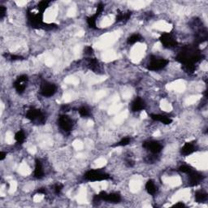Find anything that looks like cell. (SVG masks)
<instances>
[{
  "instance_id": "obj_1",
  "label": "cell",
  "mask_w": 208,
  "mask_h": 208,
  "mask_svg": "<svg viewBox=\"0 0 208 208\" xmlns=\"http://www.w3.org/2000/svg\"><path fill=\"white\" fill-rule=\"evenodd\" d=\"M202 59V55L199 51L192 47H185L176 56V60L184 65L185 69L188 73H193L195 70V64Z\"/></svg>"
},
{
  "instance_id": "obj_2",
  "label": "cell",
  "mask_w": 208,
  "mask_h": 208,
  "mask_svg": "<svg viewBox=\"0 0 208 208\" xmlns=\"http://www.w3.org/2000/svg\"><path fill=\"white\" fill-rule=\"evenodd\" d=\"M84 177L85 180H89V181H101V180H109L111 176L100 170L91 169L85 172Z\"/></svg>"
},
{
  "instance_id": "obj_3",
  "label": "cell",
  "mask_w": 208,
  "mask_h": 208,
  "mask_svg": "<svg viewBox=\"0 0 208 208\" xmlns=\"http://www.w3.org/2000/svg\"><path fill=\"white\" fill-rule=\"evenodd\" d=\"M168 60L164 58H158L156 56H151L150 63L147 64V69L150 71H159L168 65Z\"/></svg>"
},
{
  "instance_id": "obj_4",
  "label": "cell",
  "mask_w": 208,
  "mask_h": 208,
  "mask_svg": "<svg viewBox=\"0 0 208 208\" xmlns=\"http://www.w3.org/2000/svg\"><path fill=\"white\" fill-rule=\"evenodd\" d=\"M56 90V85L55 84H52V83L44 81L41 85L40 93L44 97H51V96L55 94Z\"/></svg>"
},
{
  "instance_id": "obj_5",
  "label": "cell",
  "mask_w": 208,
  "mask_h": 208,
  "mask_svg": "<svg viewBox=\"0 0 208 208\" xmlns=\"http://www.w3.org/2000/svg\"><path fill=\"white\" fill-rule=\"evenodd\" d=\"M58 123H59V125L61 128V129H63L66 133H69L73 129V122L72 119L68 115H60L59 117V119H58Z\"/></svg>"
},
{
  "instance_id": "obj_6",
  "label": "cell",
  "mask_w": 208,
  "mask_h": 208,
  "mask_svg": "<svg viewBox=\"0 0 208 208\" xmlns=\"http://www.w3.org/2000/svg\"><path fill=\"white\" fill-rule=\"evenodd\" d=\"M160 40L166 48H173L177 45V42L169 33H164L160 38Z\"/></svg>"
},
{
  "instance_id": "obj_7",
  "label": "cell",
  "mask_w": 208,
  "mask_h": 208,
  "mask_svg": "<svg viewBox=\"0 0 208 208\" xmlns=\"http://www.w3.org/2000/svg\"><path fill=\"white\" fill-rule=\"evenodd\" d=\"M99 195L101 198L102 201H107L111 203H118L121 201V195L118 193H111L107 194L106 191H101Z\"/></svg>"
},
{
  "instance_id": "obj_8",
  "label": "cell",
  "mask_w": 208,
  "mask_h": 208,
  "mask_svg": "<svg viewBox=\"0 0 208 208\" xmlns=\"http://www.w3.org/2000/svg\"><path fill=\"white\" fill-rule=\"evenodd\" d=\"M28 76L26 75H20L17 78H16V81L14 82V88L16 90V92L20 94H22L24 92V89H25V84L28 81Z\"/></svg>"
},
{
  "instance_id": "obj_9",
  "label": "cell",
  "mask_w": 208,
  "mask_h": 208,
  "mask_svg": "<svg viewBox=\"0 0 208 208\" xmlns=\"http://www.w3.org/2000/svg\"><path fill=\"white\" fill-rule=\"evenodd\" d=\"M142 146H143L145 149L148 150L150 152H151L152 154H155V155L160 153L162 150H163V146H162L161 144H160L159 141H145V142L142 144Z\"/></svg>"
},
{
  "instance_id": "obj_10",
  "label": "cell",
  "mask_w": 208,
  "mask_h": 208,
  "mask_svg": "<svg viewBox=\"0 0 208 208\" xmlns=\"http://www.w3.org/2000/svg\"><path fill=\"white\" fill-rule=\"evenodd\" d=\"M26 118L31 121H35V120H38L39 122L44 121V116H43V112L40 110L35 109V108H31L27 111Z\"/></svg>"
},
{
  "instance_id": "obj_11",
  "label": "cell",
  "mask_w": 208,
  "mask_h": 208,
  "mask_svg": "<svg viewBox=\"0 0 208 208\" xmlns=\"http://www.w3.org/2000/svg\"><path fill=\"white\" fill-rule=\"evenodd\" d=\"M189 175V185L190 186H197L201 183L203 179V176L200 172L193 170Z\"/></svg>"
},
{
  "instance_id": "obj_12",
  "label": "cell",
  "mask_w": 208,
  "mask_h": 208,
  "mask_svg": "<svg viewBox=\"0 0 208 208\" xmlns=\"http://www.w3.org/2000/svg\"><path fill=\"white\" fill-rule=\"evenodd\" d=\"M145 102H144L143 99L140 97L136 98L131 104V110L132 111H134V112L142 111L143 109H145Z\"/></svg>"
},
{
  "instance_id": "obj_13",
  "label": "cell",
  "mask_w": 208,
  "mask_h": 208,
  "mask_svg": "<svg viewBox=\"0 0 208 208\" xmlns=\"http://www.w3.org/2000/svg\"><path fill=\"white\" fill-rule=\"evenodd\" d=\"M196 150V146L194 142H186L180 149V153L183 155H190Z\"/></svg>"
},
{
  "instance_id": "obj_14",
  "label": "cell",
  "mask_w": 208,
  "mask_h": 208,
  "mask_svg": "<svg viewBox=\"0 0 208 208\" xmlns=\"http://www.w3.org/2000/svg\"><path fill=\"white\" fill-rule=\"evenodd\" d=\"M150 118L154 121L161 122L164 124H170L172 122V119L170 117L164 115H160V114H151Z\"/></svg>"
},
{
  "instance_id": "obj_15",
  "label": "cell",
  "mask_w": 208,
  "mask_h": 208,
  "mask_svg": "<svg viewBox=\"0 0 208 208\" xmlns=\"http://www.w3.org/2000/svg\"><path fill=\"white\" fill-rule=\"evenodd\" d=\"M34 176L37 179H42L44 176V171H43V165L39 160H35V169Z\"/></svg>"
},
{
  "instance_id": "obj_16",
  "label": "cell",
  "mask_w": 208,
  "mask_h": 208,
  "mask_svg": "<svg viewBox=\"0 0 208 208\" xmlns=\"http://www.w3.org/2000/svg\"><path fill=\"white\" fill-rule=\"evenodd\" d=\"M145 190L147 191V193L150 195H154L155 194V193L157 192V187H156L155 182L152 180H149L146 184H145Z\"/></svg>"
},
{
  "instance_id": "obj_17",
  "label": "cell",
  "mask_w": 208,
  "mask_h": 208,
  "mask_svg": "<svg viewBox=\"0 0 208 208\" xmlns=\"http://www.w3.org/2000/svg\"><path fill=\"white\" fill-rule=\"evenodd\" d=\"M131 14V12H129V11L124 12H119L116 16V21L117 22H126L129 20Z\"/></svg>"
},
{
  "instance_id": "obj_18",
  "label": "cell",
  "mask_w": 208,
  "mask_h": 208,
  "mask_svg": "<svg viewBox=\"0 0 208 208\" xmlns=\"http://www.w3.org/2000/svg\"><path fill=\"white\" fill-rule=\"evenodd\" d=\"M194 197H195V200H196L197 202H202L206 200L207 194H206V192L202 191V190H198L195 193Z\"/></svg>"
},
{
  "instance_id": "obj_19",
  "label": "cell",
  "mask_w": 208,
  "mask_h": 208,
  "mask_svg": "<svg viewBox=\"0 0 208 208\" xmlns=\"http://www.w3.org/2000/svg\"><path fill=\"white\" fill-rule=\"evenodd\" d=\"M141 39H142V38H141V35L138 34V33H134V34L131 35V36L128 38L127 43L129 45L135 44V43L141 41Z\"/></svg>"
},
{
  "instance_id": "obj_20",
  "label": "cell",
  "mask_w": 208,
  "mask_h": 208,
  "mask_svg": "<svg viewBox=\"0 0 208 208\" xmlns=\"http://www.w3.org/2000/svg\"><path fill=\"white\" fill-rule=\"evenodd\" d=\"M15 140H16V143L18 145H21L25 140V134L22 130H20L15 134Z\"/></svg>"
},
{
  "instance_id": "obj_21",
  "label": "cell",
  "mask_w": 208,
  "mask_h": 208,
  "mask_svg": "<svg viewBox=\"0 0 208 208\" xmlns=\"http://www.w3.org/2000/svg\"><path fill=\"white\" fill-rule=\"evenodd\" d=\"M96 20H97V17H96L94 15L87 17L86 21L89 28H93V29H97L98 27L96 26Z\"/></svg>"
},
{
  "instance_id": "obj_22",
  "label": "cell",
  "mask_w": 208,
  "mask_h": 208,
  "mask_svg": "<svg viewBox=\"0 0 208 208\" xmlns=\"http://www.w3.org/2000/svg\"><path fill=\"white\" fill-rule=\"evenodd\" d=\"M88 65H89V68L91 69V70L94 71L96 72L97 70H99V61L97 60L96 59H90L89 60V63H88Z\"/></svg>"
},
{
  "instance_id": "obj_23",
  "label": "cell",
  "mask_w": 208,
  "mask_h": 208,
  "mask_svg": "<svg viewBox=\"0 0 208 208\" xmlns=\"http://www.w3.org/2000/svg\"><path fill=\"white\" fill-rule=\"evenodd\" d=\"M49 3H50V2H49V1H46V0H43V1L39 2V3L38 4V9L39 10V12L43 13L44 11L48 8Z\"/></svg>"
},
{
  "instance_id": "obj_24",
  "label": "cell",
  "mask_w": 208,
  "mask_h": 208,
  "mask_svg": "<svg viewBox=\"0 0 208 208\" xmlns=\"http://www.w3.org/2000/svg\"><path fill=\"white\" fill-rule=\"evenodd\" d=\"M130 141H131V138L127 137V138H122L120 141L118 142V143L115 144V146H125V145H129L130 143Z\"/></svg>"
},
{
  "instance_id": "obj_25",
  "label": "cell",
  "mask_w": 208,
  "mask_h": 208,
  "mask_svg": "<svg viewBox=\"0 0 208 208\" xmlns=\"http://www.w3.org/2000/svg\"><path fill=\"white\" fill-rule=\"evenodd\" d=\"M178 170H179L180 172H183V173L190 174L194 169H193L192 167H190V166L189 165H182L180 166Z\"/></svg>"
},
{
  "instance_id": "obj_26",
  "label": "cell",
  "mask_w": 208,
  "mask_h": 208,
  "mask_svg": "<svg viewBox=\"0 0 208 208\" xmlns=\"http://www.w3.org/2000/svg\"><path fill=\"white\" fill-rule=\"evenodd\" d=\"M78 112H79V114H80V115L82 116V117H86V116H89V109L85 107H80L78 110Z\"/></svg>"
},
{
  "instance_id": "obj_27",
  "label": "cell",
  "mask_w": 208,
  "mask_h": 208,
  "mask_svg": "<svg viewBox=\"0 0 208 208\" xmlns=\"http://www.w3.org/2000/svg\"><path fill=\"white\" fill-rule=\"evenodd\" d=\"M103 9H104V5H103V4L101 3H99V5L97 6V11H96V12H95V14H94V16L98 18V17L101 15L102 12H103Z\"/></svg>"
},
{
  "instance_id": "obj_28",
  "label": "cell",
  "mask_w": 208,
  "mask_h": 208,
  "mask_svg": "<svg viewBox=\"0 0 208 208\" xmlns=\"http://www.w3.org/2000/svg\"><path fill=\"white\" fill-rule=\"evenodd\" d=\"M63 188V185H61V184L55 185V189H54V190H55V194H60V192H61V191H62Z\"/></svg>"
},
{
  "instance_id": "obj_29",
  "label": "cell",
  "mask_w": 208,
  "mask_h": 208,
  "mask_svg": "<svg viewBox=\"0 0 208 208\" xmlns=\"http://www.w3.org/2000/svg\"><path fill=\"white\" fill-rule=\"evenodd\" d=\"M7 12V8L4 6H0V18L3 19Z\"/></svg>"
},
{
  "instance_id": "obj_30",
  "label": "cell",
  "mask_w": 208,
  "mask_h": 208,
  "mask_svg": "<svg viewBox=\"0 0 208 208\" xmlns=\"http://www.w3.org/2000/svg\"><path fill=\"white\" fill-rule=\"evenodd\" d=\"M102 201V199H101V198H100V196H99V194H96V195H94V198H93V202L94 203V204H99V202H101Z\"/></svg>"
},
{
  "instance_id": "obj_31",
  "label": "cell",
  "mask_w": 208,
  "mask_h": 208,
  "mask_svg": "<svg viewBox=\"0 0 208 208\" xmlns=\"http://www.w3.org/2000/svg\"><path fill=\"white\" fill-rule=\"evenodd\" d=\"M84 51H85V54H87V55H92L93 54V48L91 47H86L85 48V50H84Z\"/></svg>"
},
{
  "instance_id": "obj_32",
  "label": "cell",
  "mask_w": 208,
  "mask_h": 208,
  "mask_svg": "<svg viewBox=\"0 0 208 208\" xmlns=\"http://www.w3.org/2000/svg\"><path fill=\"white\" fill-rule=\"evenodd\" d=\"M10 58L12 60H20V59H23V58L20 55H11Z\"/></svg>"
},
{
  "instance_id": "obj_33",
  "label": "cell",
  "mask_w": 208,
  "mask_h": 208,
  "mask_svg": "<svg viewBox=\"0 0 208 208\" xmlns=\"http://www.w3.org/2000/svg\"><path fill=\"white\" fill-rule=\"evenodd\" d=\"M6 156H7L6 152H4V151L0 152V160H1V161H3V160L6 158Z\"/></svg>"
},
{
  "instance_id": "obj_34",
  "label": "cell",
  "mask_w": 208,
  "mask_h": 208,
  "mask_svg": "<svg viewBox=\"0 0 208 208\" xmlns=\"http://www.w3.org/2000/svg\"><path fill=\"white\" fill-rule=\"evenodd\" d=\"M173 206H175V207H184V206H185V205L183 202H178V203H176Z\"/></svg>"
},
{
  "instance_id": "obj_35",
  "label": "cell",
  "mask_w": 208,
  "mask_h": 208,
  "mask_svg": "<svg viewBox=\"0 0 208 208\" xmlns=\"http://www.w3.org/2000/svg\"><path fill=\"white\" fill-rule=\"evenodd\" d=\"M127 164H128V165L129 166V167H133V166L134 165V161H132V160H128Z\"/></svg>"
},
{
  "instance_id": "obj_36",
  "label": "cell",
  "mask_w": 208,
  "mask_h": 208,
  "mask_svg": "<svg viewBox=\"0 0 208 208\" xmlns=\"http://www.w3.org/2000/svg\"><path fill=\"white\" fill-rule=\"evenodd\" d=\"M38 194H46V190H45L44 189H39V190H38Z\"/></svg>"
}]
</instances>
